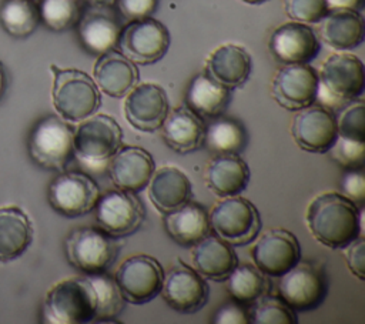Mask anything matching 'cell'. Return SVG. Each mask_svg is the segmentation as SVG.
I'll list each match as a JSON object with an SVG mask.
<instances>
[{"instance_id": "1", "label": "cell", "mask_w": 365, "mask_h": 324, "mask_svg": "<svg viewBox=\"0 0 365 324\" xmlns=\"http://www.w3.org/2000/svg\"><path fill=\"white\" fill-rule=\"evenodd\" d=\"M362 214L364 208L341 193H322L311 201L305 220L318 243L336 250L362 234Z\"/></svg>"}, {"instance_id": "2", "label": "cell", "mask_w": 365, "mask_h": 324, "mask_svg": "<svg viewBox=\"0 0 365 324\" xmlns=\"http://www.w3.org/2000/svg\"><path fill=\"white\" fill-rule=\"evenodd\" d=\"M365 88V71L361 59L351 53L331 54L321 66L317 100L334 110L356 100Z\"/></svg>"}, {"instance_id": "3", "label": "cell", "mask_w": 365, "mask_h": 324, "mask_svg": "<svg viewBox=\"0 0 365 324\" xmlns=\"http://www.w3.org/2000/svg\"><path fill=\"white\" fill-rule=\"evenodd\" d=\"M97 297L88 277L66 278L46 294L43 320L51 324H83L94 321Z\"/></svg>"}, {"instance_id": "4", "label": "cell", "mask_w": 365, "mask_h": 324, "mask_svg": "<svg viewBox=\"0 0 365 324\" xmlns=\"http://www.w3.org/2000/svg\"><path fill=\"white\" fill-rule=\"evenodd\" d=\"M53 106L66 121L78 123L93 116L101 103V96L94 80L77 69H58L51 64Z\"/></svg>"}, {"instance_id": "5", "label": "cell", "mask_w": 365, "mask_h": 324, "mask_svg": "<svg viewBox=\"0 0 365 324\" xmlns=\"http://www.w3.org/2000/svg\"><path fill=\"white\" fill-rule=\"evenodd\" d=\"M123 146V130L107 114H96L81 120L74 131L73 147L77 158L93 168L104 167Z\"/></svg>"}, {"instance_id": "6", "label": "cell", "mask_w": 365, "mask_h": 324, "mask_svg": "<svg viewBox=\"0 0 365 324\" xmlns=\"http://www.w3.org/2000/svg\"><path fill=\"white\" fill-rule=\"evenodd\" d=\"M74 130L61 117L47 116L36 123L29 136V153L33 161L54 171H63L74 156Z\"/></svg>"}, {"instance_id": "7", "label": "cell", "mask_w": 365, "mask_h": 324, "mask_svg": "<svg viewBox=\"0 0 365 324\" xmlns=\"http://www.w3.org/2000/svg\"><path fill=\"white\" fill-rule=\"evenodd\" d=\"M64 250L68 263L90 275L107 271L115 261L120 245L115 237L100 227H81L67 236Z\"/></svg>"}, {"instance_id": "8", "label": "cell", "mask_w": 365, "mask_h": 324, "mask_svg": "<svg viewBox=\"0 0 365 324\" xmlns=\"http://www.w3.org/2000/svg\"><path fill=\"white\" fill-rule=\"evenodd\" d=\"M210 230L231 245L251 243L261 230L257 207L247 198L231 196L217 203L208 214Z\"/></svg>"}, {"instance_id": "9", "label": "cell", "mask_w": 365, "mask_h": 324, "mask_svg": "<svg viewBox=\"0 0 365 324\" xmlns=\"http://www.w3.org/2000/svg\"><path fill=\"white\" fill-rule=\"evenodd\" d=\"M327 293L328 275L318 261L299 260L291 270L279 275L278 295L294 311H308L319 307Z\"/></svg>"}, {"instance_id": "10", "label": "cell", "mask_w": 365, "mask_h": 324, "mask_svg": "<svg viewBox=\"0 0 365 324\" xmlns=\"http://www.w3.org/2000/svg\"><path fill=\"white\" fill-rule=\"evenodd\" d=\"M117 46L130 61L147 66L165 56L170 47V33L161 21L151 17L133 20L121 29Z\"/></svg>"}, {"instance_id": "11", "label": "cell", "mask_w": 365, "mask_h": 324, "mask_svg": "<svg viewBox=\"0 0 365 324\" xmlns=\"http://www.w3.org/2000/svg\"><path fill=\"white\" fill-rule=\"evenodd\" d=\"M96 220L101 230L120 238L135 233L145 220V208L137 193L110 190L96 204Z\"/></svg>"}, {"instance_id": "12", "label": "cell", "mask_w": 365, "mask_h": 324, "mask_svg": "<svg viewBox=\"0 0 365 324\" xmlns=\"http://www.w3.org/2000/svg\"><path fill=\"white\" fill-rule=\"evenodd\" d=\"M48 203L64 217H81L94 210L100 188L97 183L80 171H63L48 186Z\"/></svg>"}, {"instance_id": "13", "label": "cell", "mask_w": 365, "mask_h": 324, "mask_svg": "<svg viewBox=\"0 0 365 324\" xmlns=\"http://www.w3.org/2000/svg\"><path fill=\"white\" fill-rule=\"evenodd\" d=\"M164 271L151 255L137 254L124 260L115 273V283L125 301L145 304L161 291Z\"/></svg>"}, {"instance_id": "14", "label": "cell", "mask_w": 365, "mask_h": 324, "mask_svg": "<svg viewBox=\"0 0 365 324\" xmlns=\"http://www.w3.org/2000/svg\"><path fill=\"white\" fill-rule=\"evenodd\" d=\"M318 73L307 64H285L272 79L271 96L282 108L298 111L314 104Z\"/></svg>"}, {"instance_id": "15", "label": "cell", "mask_w": 365, "mask_h": 324, "mask_svg": "<svg viewBox=\"0 0 365 324\" xmlns=\"http://www.w3.org/2000/svg\"><path fill=\"white\" fill-rule=\"evenodd\" d=\"M251 254L255 267L261 273L279 277L299 261L301 247L291 231L274 228L258 238Z\"/></svg>"}, {"instance_id": "16", "label": "cell", "mask_w": 365, "mask_h": 324, "mask_svg": "<svg viewBox=\"0 0 365 324\" xmlns=\"http://www.w3.org/2000/svg\"><path fill=\"white\" fill-rule=\"evenodd\" d=\"M291 136L305 151L327 153L338 136L336 117L321 104L304 107L292 118Z\"/></svg>"}, {"instance_id": "17", "label": "cell", "mask_w": 365, "mask_h": 324, "mask_svg": "<svg viewBox=\"0 0 365 324\" xmlns=\"http://www.w3.org/2000/svg\"><path fill=\"white\" fill-rule=\"evenodd\" d=\"M165 90L154 83L133 87L124 100V114L130 126L140 131L153 133L161 128L168 114Z\"/></svg>"}, {"instance_id": "18", "label": "cell", "mask_w": 365, "mask_h": 324, "mask_svg": "<svg viewBox=\"0 0 365 324\" xmlns=\"http://www.w3.org/2000/svg\"><path fill=\"white\" fill-rule=\"evenodd\" d=\"M160 293L171 308L185 314L201 310L208 301V284L202 275L181 263L164 275Z\"/></svg>"}, {"instance_id": "19", "label": "cell", "mask_w": 365, "mask_h": 324, "mask_svg": "<svg viewBox=\"0 0 365 324\" xmlns=\"http://www.w3.org/2000/svg\"><path fill=\"white\" fill-rule=\"evenodd\" d=\"M319 49L317 34L305 23H285L269 37V51L284 64H307L317 57Z\"/></svg>"}, {"instance_id": "20", "label": "cell", "mask_w": 365, "mask_h": 324, "mask_svg": "<svg viewBox=\"0 0 365 324\" xmlns=\"http://www.w3.org/2000/svg\"><path fill=\"white\" fill-rule=\"evenodd\" d=\"M108 174L115 188L138 193L148 186L155 170L153 156L135 146L120 147L107 163Z\"/></svg>"}, {"instance_id": "21", "label": "cell", "mask_w": 365, "mask_h": 324, "mask_svg": "<svg viewBox=\"0 0 365 324\" xmlns=\"http://www.w3.org/2000/svg\"><path fill=\"white\" fill-rule=\"evenodd\" d=\"M191 247L194 268L205 278L224 281L238 265V258L231 244L217 236L207 234Z\"/></svg>"}, {"instance_id": "22", "label": "cell", "mask_w": 365, "mask_h": 324, "mask_svg": "<svg viewBox=\"0 0 365 324\" xmlns=\"http://www.w3.org/2000/svg\"><path fill=\"white\" fill-rule=\"evenodd\" d=\"M137 66L120 51L110 50L100 54L94 64V83L110 97H124L137 83Z\"/></svg>"}, {"instance_id": "23", "label": "cell", "mask_w": 365, "mask_h": 324, "mask_svg": "<svg viewBox=\"0 0 365 324\" xmlns=\"http://www.w3.org/2000/svg\"><path fill=\"white\" fill-rule=\"evenodd\" d=\"M108 7L91 6L78 20V39L91 54H103L117 46L121 27Z\"/></svg>"}, {"instance_id": "24", "label": "cell", "mask_w": 365, "mask_h": 324, "mask_svg": "<svg viewBox=\"0 0 365 324\" xmlns=\"http://www.w3.org/2000/svg\"><path fill=\"white\" fill-rule=\"evenodd\" d=\"M161 127L164 141L177 153L187 154L204 146L205 124L188 107H177L168 111Z\"/></svg>"}, {"instance_id": "25", "label": "cell", "mask_w": 365, "mask_h": 324, "mask_svg": "<svg viewBox=\"0 0 365 324\" xmlns=\"http://www.w3.org/2000/svg\"><path fill=\"white\" fill-rule=\"evenodd\" d=\"M251 73L248 51L237 44H222L207 59L205 74L220 84L235 88L242 86Z\"/></svg>"}, {"instance_id": "26", "label": "cell", "mask_w": 365, "mask_h": 324, "mask_svg": "<svg viewBox=\"0 0 365 324\" xmlns=\"http://www.w3.org/2000/svg\"><path fill=\"white\" fill-rule=\"evenodd\" d=\"M148 197L163 214L182 206L191 197V183L185 173L174 166L154 170L148 181Z\"/></svg>"}, {"instance_id": "27", "label": "cell", "mask_w": 365, "mask_h": 324, "mask_svg": "<svg viewBox=\"0 0 365 324\" xmlns=\"http://www.w3.org/2000/svg\"><path fill=\"white\" fill-rule=\"evenodd\" d=\"M250 176L248 164L240 154H218L207 167L205 181L215 196L224 198L244 191Z\"/></svg>"}, {"instance_id": "28", "label": "cell", "mask_w": 365, "mask_h": 324, "mask_svg": "<svg viewBox=\"0 0 365 324\" xmlns=\"http://www.w3.org/2000/svg\"><path fill=\"white\" fill-rule=\"evenodd\" d=\"M164 228L167 234L180 245H194L210 233V220L205 208L192 201L165 213Z\"/></svg>"}, {"instance_id": "29", "label": "cell", "mask_w": 365, "mask_h": 324, "mask_svg": "<svg viewBox=\"0 0 365 324\" xmlns=\"http://www.w3.org/2000/svg\"><path fill=\"white\" fill-rule=\"evenodd\" d=\"M319 21V37L334 50H351L364 41V19L359 11H328Z\"/></svg>"}, {"instance_id": "30", "label": "cell", "mask_w": 365, "mask_h": 324, "mask_svg": "<svg viewBox=\"0 0 365 324\" xmlns=\"http://www.w3.org/2000/svg\"><path fill=\"white\" fill-rule=\"evenodd\" d=\"M231 101V88L212 80L208 74H197L185 93L187 107L201 118L220 117Z\"/></svg>"}, {"instance_id": "31", "label": "cell", "mask_w": 365, "mask_h": 324, "mask_svg": "<svg viewBox=\"0 0 365 324\" xmlns=\"http://www.w3.org/2000/svg\"><path fill=\"white\" fill-rule=\"evenodd\" d=\"M33 226L27 214L19 207L0 208V261L20 257L31 244Z\"/></svg>"}, {"instance_id": "32", "label": "cell", "mask_w": 365, "mask_h": 324, "mask_svg": "<svg viewBox=\"0 0 365 324\" xmlns=\"http://www.w3.org/2000/svg\"><path fill=\"white\" fill-rule=\"evenodd\" d=\"M248 143L245 127L234 118L215 117L212 123L205 126L204 146L218 154H240Z\"/></svg>"}, {"instance_id": "33", "label": "cell", "mask_w": 365, "mask_h": 324, "mask_svg": "<svg viewBox=\"0 0 365 324\" xmlns=\"http://www.w3.org/2000/svg\"><path fill=\"white\" fill-rule=\"evenodd\" d=\"M224 281L232 300L244 305L254 303L269 290L265 274L252 265H237Z\"/></svg>"}, {"instance_id": "34", "label": "cell", "mask_w": 365, "mask_h": 324, "mask_svg": "<svg viewBox=\"0 0 365 324\" xmlns=\"http://www.w3.org/2000/svg\"><path fill=\"white\" fill-rule=\"evenodd\" d=\"M40 21L38 4L34 0H4L0 6V23L14 37L30 36Z\"/></svg>"}, {"instance_id": "35", "label": "cell", "mask_w": 365, "mask_h": 324, "mask_svg": "<svg viewBox=\"0 0 365 324\" xmlns=\"http://www.w3.org/2000/svg\"><path fill=\"white\" fill-rule=\"evenodd\" d=\"M88 278L96 290V297H97L94 321H98V323L114 321L115 317L123 311L125 305V300L115 280L110 278L104 273L90 274Z\"/></svg>"}, {"instance_id": "36", "label": "cell", "mask_w": 365, "mask_h": 324, "mask_svg": "<svg viewBox=\"0 0 365 324\" xmlns=\"http://www.w3.org/2000/svg\"><path fill=\"white\" fill-rule=\"evenodd\" d=\"M40 20L54 31H64L74 27L81 14V0H40Z\"/></svg>"}, {"instance_id": "37", "label": "cell", "mask_w": 365, "mask_h": 324, "mask_svg": "<svg viewBox=\"0 0 365 324\" xmlns=\"http://www.w3.org/2000/svg\"><path fill=\"white\" fill-rule=\"evenodd\" d=\"M252 324H297L295 311L279 297L262 294L254 301L250 311Z\"/></svg>"}, {"instance_id": "38", "label": "cell", "mask_w": 365, "mask_h": 324, "mask_svg": "<svg viewBox=\"0 0 365 324\" xmlns=\"http://www.w3.org/2000/svg\"><path fill=\"white\" fill-rule=\"evenodd\" d=\"M334 160L344 170L364 168L365 164V141H358L336 136L334 144L328 150Z\"/></svg>"}, {"instance_id": "39", "label": "cell", "mask_w": 365, "mask_h": 324, "mask_svg": "<svg viewBox=\"0 0 365 324\" xmlns=\"http://www.w3.org/2000/svg\"><path fill=\"white\" fill-rule=\"evenodd\" d=\"M338 136L365 141V107L362 100L348 103L336 118Z\"/></svg>"}, {"instance_id": "40", "label": "cell", "mask_w": 365, "mask_h": 324, "mask_svg": "<svg viewBox=\"0 0 365 324\" xmlns=\"http://www.w3.org/2000/svg\"><path fill=\"white\" fill-rule=\"evenodd\" d=\"M287 16L298 23H318L328 14L324 0H285Z\"/></svg>"}, {"instance_id": "41", "label": "cell", "mask_w": 365, "mask_h": 324, "mask_svg": "<svg viewBox=\"0 0 365 324\" xmlns=\"http://www.w3.org/2000/svg\"><path fill=\"white\" fill-rule=\"evenodd\" d=\"M339 188L344 197L361 208L365 201V176L362 168L345 170L339 180Z\"/></svg>"}, {"instance_id": "42", "label": "cell", "mask_w": 365, "mask_h": 324, "mask_svg": "<svg viewBox=\"0 0 365 324\" xmlns=\"http://www.w3.org/2000/svg\"><path fill=\"white\" fill-rule=\"evenodd\" d=\"M120 14L128 21L151 17L158 6V0H117Z\"/></svg>"}, {"instance_id": "43", "label": "cell", "mask_w": 365, "mask_h": 324, "mask_svg": "<svg viewBox=\"0 0 365 324\" xmlns=\"http://www.w3.org/2000/svg\"><path fill=\"white\" fill-rule=\"evenodd\" d=\"M344 248L348 268L362 281L365 278V240L362 234L346 244Z\"/></svg>"}, {"instance_id": "44", "label": "cell", "mask_w": 365, "mask_h": 324, "mask_svg": "<svg viewBox=\"0 0 365 324\" xmlns=\"http://www.w3.org/2000/svg\"><path fill=\"white\" fill-rule=\"evenodd\" d=\"M214 324H251L250 311L237 301L222 304L214 314Z\"/></svg>"}, {"instance_id": "45", "label": "cell", "mask_w": 365, "mask_h": 324, "mask_svg": "<svg viewBox=\"0 0 365 324\" xmlns=\"http://www.w3.org/2000/svg\"><path fill=\"white\" fill-rule=\"evenodd\" d=\"M324 1L327 4L328 11H336V10L361 11L365 4V0H324Z\"/></svg>"}, {"instance_id": "46", "label": "cell", "mask_w": 365, "mask_h": 324, "mask_svg": "<svg viewBox=\"0 0 365 324\" xmlns=\"http://www.w3.org/2000/svg\"><path fill=\"white\" fill-rule=\"evenodd\" d=\"M90 6H97V7H111L115 4L117 0H84Z\"/></svg>"}, {"instance_id": "47", "label": "cell", "mask_w": 365, "mask_h": 324, "mask_svg": "<svg viewBox=\"0 0 365 324\" xmlns=\"http://www.w3.org/2000/svg\"><path fill=\"white\" fill-rule=\"evenodd\" d=\"M6 86H7V79H6V71L3 64L0 63V98L3 97L4 91H6Z\"/></svg>"}, {"instance_id": "48", "label": "cell", "mask_w": 365, "mask_h": 324, "mask_svg": "<svg viewBox=\"0 0 365 324\" xmlns=\"http://www.w3.org/2000/svg\"><path fill=\"white\" fill-rule=\"evenodd\" d=\"M244 3H248V4H261V3H265L267 0H241Z\"/></svg>"}, {"instance_id": "49", "label": "cell", "mask_w": 365, "mask_h": 324, "mask_svg": "<svg viewBox=\"0 0 365 324\" xmlns=\"http://www.w3.org/2000/svg\"><path fill=\"white\" fill-rule=\"evenodd\" d=\"M34 1H36V0H34Z\"/></svg>"}]
</instances>
